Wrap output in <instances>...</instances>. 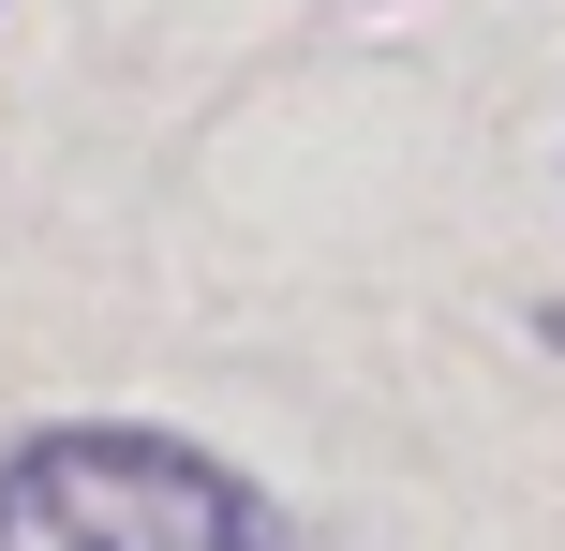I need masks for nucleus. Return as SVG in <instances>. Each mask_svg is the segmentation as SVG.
<instances>
[{
	"label": "nucleus",
	"mask_w": 565,
	"mask_h": 551,
	"mask_svg": "<svg viewBox=\"0 0 565 551\" xmlns=\"http://www.w3.org/2000/svg\"><path fill=\"white\" fill-rule=\"evenodd\" d=\"M0 551H298V522L194 433L45 417L0 447Z\"/></svg>",
	"instance_id": "1"
}]
</instances>
